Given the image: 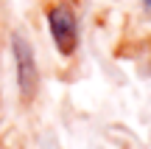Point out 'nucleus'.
I'll return each mask as SVG.
<instances>
[{"label": "nucleus", "mask_w": 151, "mask_h": 149, "mask_svg": "<svg viewBox=\"0 0 151 149\" xmlns=\"http://www.w3.org/2000/svg\"><path fill=\"white\" fill-rule=\"evenodd\" d=\"M11 51H14V65H17V87H20L22 101L28 104L39 90V68H37L31 45H28V39L22 34L11 37Z\"/></svg>", "instance_id": "f257e3e1"}, {"label": "nucleus", "mask_w": 151, "mask_h": 149, "mask_svg": "<svg viewBox=\"0 0 151 149\" xmlns=\"http://www.w3.org/2000/svg\"><path fill=\"white\" fill-rule=\"evenodd\" d=\"M143 9H146V11H151V0H143Z\"/></svg>", "instance_id": "7ed1b4c3"}, {"label": "nucleus", "mask_w": 151, "mask_h": 149, "mask_svg": "<svg viewBox=\"0 0 151 149\" xmlns=\"http://www.w3.org/2000/svg\"><path fill=\"white\" fill-rule=\"evenodd\" d=\"M48 25L50 34H53V42L59 48L62 56H73L76 48H78V20H76L73 6L59 3L48 9Z\"/></svg>", "instance_id": "f03ea898"}]
</instances>
